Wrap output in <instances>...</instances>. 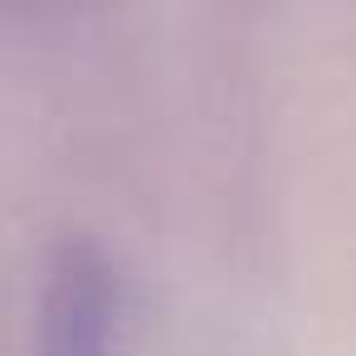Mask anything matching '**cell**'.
<instances>
[{"instance_id":"1","label":"cell","mask_w":356,"mask_h":356,"mask_svg":"<svg viewBox=\"0 0 356 356\" xmlns=\"http://www.w3.org/2000/svg\"><path fill=\"white\" fill-rule=\"evenodd\" d=\"M40 356H118V288L98 254L69 249L44 288Z\"/></svg>"}]
</instances>
